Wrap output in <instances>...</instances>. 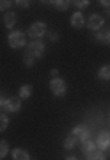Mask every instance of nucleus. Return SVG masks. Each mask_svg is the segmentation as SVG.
<instances>
[{"label": "nucleus", "mask_w": 110, "mask_h": 160, "mask_svg": "<svg viewBox=\"0 0 110 160\" xmlns=\"http://www.w3.org/2000/svg\"><path fill=\"white\" fill-rule=\"evenodd\" d=\"M23 62H25V66H34V64H36V57H32L30 53H27V52H25Z\"/></svg>", "instance_id": "20"}, {"label": "nucleus", "mask_w": 110, "mask_h": 160, "mask_svg": "<svg viewBox=\"0 0 110 160\" xmlns=\"http://www.w3.org/2000/svg\"><path fill=\"white\" fill-rule=\"evenodd\" d=\"M30 94H32V87H30L29 84L20 87V98H29Z\"/></svg>", "instance_id": "16"}, {"label": "nucleus", "mask_w": 110, "mask_h": 160, "mask_svg": "<svg viewBox=\"0 0 110 160\" xmlns=\"http://www.w3.org/2000/svg\"><path fill=\"white\" fill-rule=\"evenodd\" d=\"M50 91L55 94V96H64L66 94V82L62 78H52L50 80Z\"/></svg>", "instance_id": "3"}, {"label": "nucleus", "mask_w": 110, "mask_h": 160, "mask_svg": "<svg viewBox=\"0 0 110 160\" xmlns=\"http://www.w3.org/2000/svg\"><path fill=\"white\" fill-rule=\"evenodd\" d=\"M96 41L103 43V45H110V27H108V29L98 30V34H96Z\"/></svg>", "instance_id": "10"}, {"label": "nucleus", "mask_w": 110, "mask_h": 160, "mask_svg": "<svg viewBox=\"0 0 110 160\" xmlns=\"http://www.w3.org/2000/svg\"><path fill=\"white\" fill-rule=\"evenodd\" d=\"M99 4H101V6H103L105 9L110 12V0H103V2H99Z\"/></svg>", "instance_id": "26"}, {"label": "nucleus", "mask_w": 110, "mask_h": 160, "mask_svg": "<svg viewBox=\"0 0 110 160\" xmlns=\"http://www.w3.org/2000/svg\"><path fill=\"white\" fill-rule=\"evenodd\" d=\"M27 53H30L36 59L43 57L45 55V45H43V41H32L30 45H27Z\"/></svg>", "instance_id": "4"}, {"label": "nucleus", "mask_w": 110, "mask_h": 160, "mask_svg": "<svg viewBox=\"0 0 110 160\" xmlns=\"http://www.w3.org/2000/svg\"><path fill=\"white\" fill-rule=\"evenodd\" d=\"M46 32H48L46 23H43V22H36V23H32V25L29 27V36L34 41H41V38L46 36Z\"/></svg>", "instance_id": "1"}, {"label": "nucleus", "mask_w": 110, "mask_h": 160, "mask_svg": "<svg viewBox=\"0 0 110 160\" xmlns=\"http://www.w3.org/2000/svg\"><path fill=\"white\" fill-rule=\"evenodd\" d=\"M46 36H48V39H50V41H57L59 39L57 32H46Z\"/></svg>", "instance_id": "24"}, {"label": "nucleus", "mask_w": 110, "mask_h": 160, "mask_svg": "<svg viewBox=\"0 0 110 160\" xmlns=\"http://www.w3.org/2000/svg\"><path fill=\"white\" fill-rule=\"evenodd\" d=\"M52 4L57 7L59 11H66V9L69 7V2H66V0H55V2H52Z\"/></svg>", "instance_id": "17"}, {"label": "nucleus", "mask_w": 110, "mask_h": 160, "mask_svg": "<svg viewBox=\"0 0 110 160\" xmlns=\"http://www.w3.org/2000/svg\"><path fill=\"white\" fill-rule=\"evenodd\" d=\"M66 160H78V158H76V157H68Z\"/></svg>", "instance_id": "29"}, {"label": "nucleus", "mask_w": 110, "mask_h": 160, "mask_svg": "<svg viewBox=\"0 0 110 160\" xmlns=\"http://www.w3.org/2000/svg\"><path fill=\"white\" fill-rule=\"evenodd\" d=\"M87 160H105V155L101 149H93L91 153H87Z\"/></svg>", "instance_id": "12"}, {"label": "nucleus", "mask_w": 110, "mask_h": 160, "mask_svg": "<svg viewBox=\"0 0 110 160\" xmlns=\"http://www.w3.org/2000/svg\"><path fill=\"white\" fill-rule=\"evenodd\" d=\"M14 23H16V14L14 12H7L6 16H4V25H6L7 29H12Z\"/></svg>", "instance_id": "13"}, {"label": "nucleus", "mask_w": 110, "mask_h": 160, "mask_svg": "<svg viewBox=\"0 0 110 160\" xmlns=\"http://www.w3.org/2000/svg\"><path fill=\"white\" fill-rule=\"evenodd\" d=\"M7 153H9V144H7V141H0V158H4Z\"/></svg>", "instance_id": "18"}, {"label": "nucleus", "mask_w": 110, "mask_h": 160, "mask_svg": "<svg viewBox=\"0 0 110 160\" xmlns=\"http://www.w3.org/2000/svg\"><path fill=\"white\" fill-rule=\"evenodd\" d=\"M98 78H101V80H110V64H107V66H101V68H99Z\"/></svg>", "instance_id": "14"}, {"label": "nucleus", "mask_w": 110, "mask_h": 160, "mask_svg": "<svg viewBox=\"0 0 110 160\" xmlns=\"http://www.w3.org/2000/svg\"><path fill=\"white\" fill-rule=\"evenodd\" d=\"M14 4H18L20 7H29V6H30L29 0H27V2H25V0H18V2H14Z\"/></svg>", "instance_id": "25"}, {"label": "nucleus", "mask_w": 110, "mask_h": 160, "mask_svg": "<svg viewBox=\"0 0 110 160\" xmlns=\"http://www.w3.org/2000/svg\"><path fill=\"white\" fill-rule=\"evenodd\" d=\"M75 144H76V139L73 137V135H69V137L64 141V148H66V149H73V148H75Z\"/></svg>", "instance_id": "19"}, {"label": "nucleus", "mask_w": 110, "mask_h": 160, "mask_svg": "<svg viewBox=\"0 0 110 160\" xmlns=\"http://www.w3.org/2000/svg\"><path fill=\"white\" fill-rule=\"evenodd\" d=\"M4 103H6V98L0 94V107H4Z\"/></svg>", "instance_id": "27"}, {"label": "nucleus", "mask_w": 110, "mask_h": 160, "mask_svg": "<svg viewBox=\"0 0 110 160\" xmlns=\"http://www.w3.org/2000/svg\"><path fill=\"white\" fill-rule=\"evenodd\" d=\"M73 137L76 139V141H85V139H89V130H87V126L84 125H76L75 128H73V133H71Z\"/></svg>", "instance_id": "8"}, {"label": "nucleus", "mask_w": 110, "mask_h": 160, "mask_svg": "<svg viewBox=\"0 0 110 160\" xmlns=\"http://www.w3.org/2000/svg\"><path fill=\"white\" fill-rule=\"evenodd\" d=\"M57 75H59L57 69H52V77H53V78H57Z\"/></svg>", "instance_id": "28"}, {"label": "nucleus", "mask_w": 110, "mask_h": 160, "mask_svg": "<svg viewBox=\"0 0 110 160\" xmlns=\"http://www.w3.org/2000/svg\"><path fill=\"white\" fill-rule=\"evenodd\" d=\"M96 146H98V149H101V151L110 148V132H101V133H99L98 141H96Z\"/></svg>", "instance_id": "7"}, {"label": "nucleus", "mask_w": 110, "mask_h": 160, "mask_svg": "<svg viewBox=\"0 0 110 160\" xmlns=\"http://www.w3.org/2000/svg\"><path fill=\"white\" fill-rule=\"evenodd\" d=\"M9 6H11V2H9V0H0V11L9 9Z\"/></svg>", "instance_id": "23"}, {"label": "nucleus", "mask_w": 110, "mask_h": 160, "mask_svg": "<svg viewBox=\"0 0 110 160\" xmlns=\"http://www.w3.org/2000/svg\"><path fill=\"white\" fill-rule=\"evenodd\" d=\"M7 41H9L11 48H22L27 43V38H25V34L22 30H12L11 34H9V38H7Z\"/></svg>", "instance_id": "2"}, {"label": "nucleus", "mask_w": 110, "mask_h": 160, "mask_svg": "<svg viewBox=\"0 0 110 160\" xmlns=\"http://www.w3.org/2000/svg\"><path fill=\"white\" fill-rule=\"evenodd\" d=\"M85 25L91 30H101L103 29V25H105V18H101L99 14H93V16L85 22Z\"/></svg>", "instance_id": "6"}, {"label": "nucleus", "mask_w": 110, "mask_h": 160, "mask_svg": "<svg viewBox=\"0 0 110 160\" xmlns=\"http://www.w3.org/2000/svg\"><path fill=\"white\" fill-rule=\"evenodd\" d=\"M71 4H75L78 9H85L89 6V0H76V2H71Z\"/></svg>", "instance_id": "22"}, {"label": "nucleus", "mask_w": 110, "mask_h": 160, "mask_svg": "<svg viewBox=\"0 0 110 160\" xmlns=\"http://www.w3.org/2000/svg\"><path fill=\"white\" fill-rule=\"evenodd\" d=\"M12 160H30V155L25 151V149H12Z\"/></svg>", "instance_id": "11"}, {"label": "nucleus", "mask_w": 110, "mask_h": 160, "mask_svg": "<svg viewBox=\"0 0 110 160\" xmlns=\"http://www.w3.org/2000/svg\"><path fill=\"white\" fill-rule=\"evenodd\" d=\"M93 149H96V144H94L91 139H85V141H82V151H84V153H91Z\"/></svg>", "instance_id": "15"}, {"label": "nucleus", "mask_w": 110, "mask_h": 160, "mask_svg": "<svg viewBox=\"0 0 110 160\" xmlns=\"http://www.w3.org/2000/svg\"><path fill=\"white\" fill-rule=\"evenodd\" d=\"M85 25V18H84V12L76 11L73 16H71V27L73 29H82Z\"/></svg>", "instance_id": "9"}, {"label": "nucleus", "mask_w": 110, "mask_h": 160, "mask_svg": "<svg viewBox=\"0 0 110 160\" xmlns=\"http://www.w3.org/2000/svg\"><path fill=\"white\" fill-rule=\"evenodd\" d=\"M4 109L7 112H18L22 109V98L20 96H12V98H6V103H4Z\"/></svg>", "instance_id": "5"}, {"label": "nucleus", "mask_w": 110, "mask_h": 160, "mask_svg": "<svg viewBox=\"0 0 110 160\" xmlns=\"http://www.w3.org/2000/svg\"><path fill=\"white\" fill-rule=\"evenodd\" d=\"M7 123H9V121H7V116L0 114V132H4L7 128Z\"/></svg>", "instance_id": "21"}]
</instances>
